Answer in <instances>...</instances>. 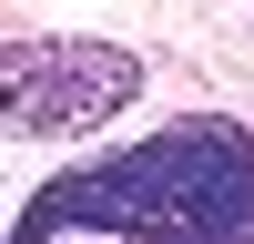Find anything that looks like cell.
Segmentation results:
<instances>
[{
	"label": "cell",
	"instance_id": "1",
	"mask_svg": "<svg viewBox=\"0 0 254 244\" xmlns=\"http://www.w3.org/2000/svg\"><path fill=\"white\" fill-rule=\"evenodd\" d=\"M10 244H254V132L214 112L163 122L41 183Z\"/></svg>",
	"mask_w": 254,
	"mask_h": 244
},
{
	"label": "cell",
	"instance_id": "2",
	"mask_svg": "<svg viewBox=\"0 0 254 244\" xmlns=\"http://www.w3.org/2000/svg\"><path fill=\"white\" fill-rule=\"evenodd\" d=\"M142 92V61L112 41H10L0 51V112L10 132H92Z\"/></svg>",
	"mask_w": 254,
	"mask_h": 244
}]
</instances>
